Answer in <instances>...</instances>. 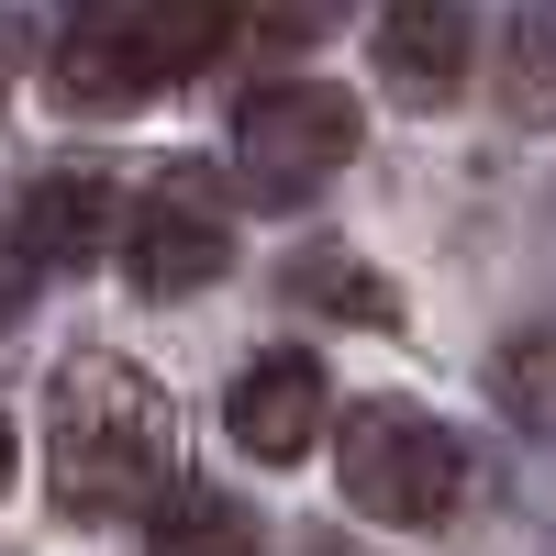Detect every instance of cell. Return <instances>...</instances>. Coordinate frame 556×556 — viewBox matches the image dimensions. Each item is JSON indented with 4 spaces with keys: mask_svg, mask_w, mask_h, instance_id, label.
Instances as JSON below:
<instances>
[{
    "mask_svg": "<svg viewBox=\"0 0 556 556\" xmlns=\"http://www.w3.org/2000/svg\"><path fill=\"white\" fill-rule=\"evenodd\" d=\"M167 390L134 356H67L45 390V490L67 523H123L167 490Z\"/></svg>",
    "mask_w": 556,
    "mask_h": 556,
    "instance_id": "obj_1",
    "label": "cell"
},
{
    "mask_svg": "<svg viewBox=\"0 0 556 556\" xmlns=\"http://www.w3.org/2000/svg\"><path fill=\"white\" fill-rule=\"evenodd\" d=\"M223 34L235 23H223L212 0H101V12H78L56 34V101L67 112H146Z\"/></svg>",
    "mask_w": 556,
    "mask_h": 556,
    "instance_id": "obj_2",
    "label": "cell"
},
{
    "mask_svg": "<svg viewBox=\"0 0 556 556\" xmlns=\"http://www.w3.org/2000/svg\"><path fill=\"white\" fill-rule=\"evenodd\" d=\"M334 479L367 523H401V534H434L468 513V445L424 401H356L334 424Z\"/></svg>",
    "mask_w": 556,
    "mask_h": 556,
    "instance_id": "obj_3",
    "label": "cell"
},
{
    "mask_svg": "<svg viewBox=\"0 0 556 556\" xmlns=\"http://www.w3.org/2000/svg\"><path fill=\"white\" fill-rule=\"evenodd\" d=\"M367 146V123L345 89H323V78H267L245 89V112H235V178H245V201H312L323 178H345Z\"/></svg>",
    "mask_w": 556,
    "mask_h": 556,
    "instance_id": "obj_4",
    "label": "cell"
},
{
    "mask_svg": "<svg viewBox=\"0 0 556 556\" xmlns=\"http://www.w3.org/2000/svg\"><path fill=\"white\" fill-rule=\"evenodd\" d=\"M123 278L146 301H178V290H212L223 267H235V223L212 212V190H201V167H156L146 178V201H134L123 223Z\"/></svg>",
    "mask_w": 556,
    "mask_h": 556,
    "instance_id": "obj_5",
    "label": "cell"
},
{
    "mask_svg": "<svg viewBox=\"0 0 556 556\" xmlns=\"http://www.w3.org/2000/svg\"><path fill=\"white\" fill-rule=\"evenodd\" d=\"M223 424H235V445L256 456V468H290V456H312V445H323V424H334L323 356H301V345L256 356L245 379H235V401H223Z\"/></svg>",
    "mask_w": 556,
    "mask_h": 556,
    "instance_id": "obj_6",
    "label": "cell"
},
{
    "mask_svg": "<svg viewBox=\"0 0 556 556\" xmlns=\"http://www.w3.org/2000/svg\"><path fill=\"white\" fill-rule=\"evenodd\" d=\"M367 56H379V89L412 112H434L468 89V56H479V23L456 12V0H401V12L367 34Z\"/></svg>",
    "mask_w": 556,
    "mask_h": 556,
    "instance_id": "obj_7",
    "label": "cell"
},
{
    "mask_svg": "<svg viewBox=\"0 0 556 556\" xmlns=\"http://www.w3.org/2000/svg\"><path fill=\"white\" fill-rule=\"evenodd\" d=\"M123 223V190L101 167H34L23 178V223H12V256L23 267H89Z\"/></svg>",
    "mask_w": 556,
    "mask_h": 556,
    "instance_id": "obj_8",
    "label": "cell"
},
{
    "mask_svg": "<svg viewBox=\"0 0 556 556\" xmlns=\"http://www.w3.org/2000/svg\"><path fill=\"white\" fill-rule=\"evenodd\" d=\"M290 301L334 312V323H401V290H390L356 245H301V256H290Z\"/></svg>",
    "mask_w": 556,
    "mask_h": 556,
    "instance_id": "obj_9",
    "label": "cell"
},
{
    "mask_svg": "<svg viewBox=\"0 0 556 556\" xmlns=\"http://www.w3.org/2000/svg\"><path fill=\"white\" fill-rule=\"evenodd\" d=\"M156 556H256V523H245V501H223V490H167Z\"/></svg>",
    "mask_w": 556,
    "mask_h": 556,
    "instance_id": "obj_10",
    "label": "cell"
},
{
    "mask_svg": "<svg viewBox=\"0 0 556 556\" xmlns=\"http://www.w3.org/2000/svg\"><path fill=\"white\" fill-rule=\"evenodd\" d=\"M501 401H513L523 434H545V334H513V345H501Z\"/></svg>",
    "mask_w": 556,
    "mask_h": 556,
    "instance_id": "obj_11",
    "label": "cell"
},
{
    "mask_svg": "<svg viewBox=\"0 0 556 556\" xmlns=\"http://www.w3.org/2000/svg\"><path fill=\"white\" fill-rule=\"evenodd\" d=\"M513 101H523V112H545V12H523V23H513Z\"/></svg>",
    "mask_w": 556,
    "mask_h": 556,
    "instance_id": "obj_12",
    "label": "cell"
},
{
    "mask_svg": "<svg viewBox=\"0 0 556 556\" xmlns=\"http://www.w3.org/2000/svg\"><path fill=\"white\" fill-rule=\"evenodd\" d=\"M23 312V256H12V235H0V323Z\"/></svg>",
    "mask_w": 556,
    "mask_h": 556,
    "instance_id": "obj_13",
    "label": "cell"
},
{
    "mask_svg": "<svg viewBox=\"0 0 556 556\" xmlns=\"http://www.w3.org/2000/svg\"><path fill=\"white\" fill-rule=\"evenodd\" d=\"M0 490H12V424H0Z\"/></svg>",
    "mask_w": 556,
    "mask_h": 556,
    "instance_id": "obj_14",
    "label": "cell"
}]
</instances>
